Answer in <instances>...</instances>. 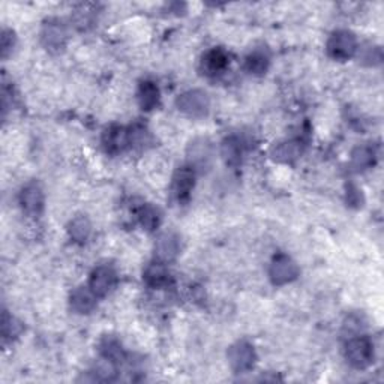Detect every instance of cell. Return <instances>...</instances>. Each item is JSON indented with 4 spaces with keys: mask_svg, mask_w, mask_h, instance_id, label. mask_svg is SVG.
<instances>
[{
    "mask_svg": "<svg viewBox=\"0 0 384 384\" xmlns=\"http://www.w3.org/2000/svg\"><path fill=\"white\" fill-rule=\"evenodd\" d=\"M346 359L356 370H365L374 362V344L368 336H353L346 344Z\"/></svg>",
    "mask_w": 384,
    "mask_h": 384,
    "instance_id": "6da1fadb",
    "label": "cell"
},
{
    "mask_svg": "<svg viewBox=\"0 0 384 384\" xmlns=\"http://www.w3.org/2000/svg\"><path fill=\"white\" fill-rule=\"evenodd\" d=\"M327 54L335 60H348L357 51V39L350 30H336L327 41Z\"/></svg>",
    "mask_w": 384,
    "mask_h": 384,
    "instance_id": "7a4b0ae2",
    "label": "cell"
},
{
    "mask_svg": "<svg viewBox=\"0 0 384 384\" xmlns=\"http://www.w3.org/2000/svg\"><path fill=\"white\" fill-rule=\"evenodd\" d=\"M176 106H178L179 111H182L183 115L194 119H200L209 115L211 99L206 92L194 89L182 93L178 98V101H176Z\"/></svg>",
    "mask_w": 384,
    "mask_h": 384,
    "instance_id": "3957f363",
    "label": "cell"
},
{
    "mask_svg": "<svg viewBox=\"0 0 384 384\" xmlns=\"http://www.w3.org/2000/svg\"><path fill=\"white\" fill-rule=\"evenodd\" d=\"M228 363L236 374H245L248 371H251L255 360H257V355H255V350L252 347V344L248 341H237L228 348Z\"/></svg>",
    "mask_w": 384,
    "mask_h": 384,
    "instance_id": "277c9868",
    "label": "cell"
},
{
    "mask_svg": "<svg viewBox=\"0 0 384 384\" xmlns=\"http://www.w3.org/2000/svg\"><path fill=\"white\" fill-rule=\"evenodd\" d=\"M68 41L67 26L59 20H48L41 30V43L51 53H60Z\"/></svg>",
    "mask_w": 384,
    "mask_h": 384,
    "instance_id": "5b68a950",
    "label": "cell"
},
{
    "mask_svg": "<svg viewBox=\"0 0 384 384\" xmlns=\"http://www.w3.org/2000/svg\"><path fill=\"white\" fill-rule=\"evenodd\" d=\"M269 276L272 284L275 285H285L293 283L299 276V267L288 255L279 254L270 263Z\"/></svg>",
    "mask_w": 384,
    "mask_h": 384,
    "instance_id": "8992f818",
    "label": "cell"
},
{
    "mask_svg": "<svg viewBox=\"0 0 384 384\" xmlns=\"http://www.w3.org/2000/svg\"><path fill=\"white\" fill-rule=\"evenodd\" d=\"M195 185V170L191 165H183L176 170L171 182V195L176 202L187 203Z\"/></svg>",
    "mask_w": 384,
    "mask_h": 384,
    "instance_id": "52a82bcc",
    "label": "cell"
},
{
    "mask_svg": "<svg viewBox=\"0 0 384 384\" xmlns=\"http://www.w3.org/2000/svg\"><path fill=\"white\" fill-rule=\"evenodd\" d=\"M116 283V270L108 266V264H102V266H98L92 272L89 279V288L96 298H106V296L113 290Z\"/></svg>",
    "mask_w": 384,
    "mask_h": 384,
    "instance_id": "ba28073f",
    "label": "cell"
},
{
    "mask_svg": "<svg viewBox=\"0 0 384 384\" xmlns=\"http://www.w3.org/2000/svg\"><path fill=\"white\" fill-rule=\"evenodd\" d=\"M20 204L23 212L29 216L41 215L44 209V192L38 183H27L20 192Z\"/></svg>",
    "mask_w": 384,
    "mask_h": 384,
    "instance_id": "9c48e42d",
    "label": "cell"
},
{
    "mask_svg": "<svg viewBox=\"0 0 384 384\" xmlns=\"http://www.w3.org/2000/svg\"><path fill=\"white\" fill-rule=\"evenodd\" d=\"M180 254V237L173 231H165L155 243V255L158 261L170 263Z\"/></svg>",
    "mask_w": 384,
    "mask_h": 384,
    "instance_id": "30bf717a",
    "label": "cell"
},
{
    "mask_svg": "<svg viewBox=\"0 0 384 384\" xmlns=\"http://www.w3.org/2000/svg\"><path fill=\"white\" fill-rule=\"evenodd\" d=\"M102 144L108 154H120V152L131 147L130 131L125 130L123 126H110L102 135Z\"/></svg>",
    "mask_w": 384,
    "mask_h": 384,
    "instance_id": "8fae6325",
    "label": "cell"
},
{
    "mask_svg": "<svg viewBox=\"0 0 384 384\" xmlns=\"http://www.w3.org/2000/svg\"><path fill=\"white\" fill-rule=\"evenodd\" d=\"M230 63L228 54L222 48H212L202 59V71L207 77H218L227 69Z\"/></svg>",
    "mask_w": 384,
    "mask_h": 384,
    "instance_id": "7c38bea8",
    "label": "cell"
},
{
    "mask_svg": "<svg viewBox=\"0 0 384 384\" xmlns=\"http://www.w3.org/2000/svg\"><path fill=\"white\" fill-rule=\"evenodd\" d=\"M212 144L206 139H197L189 144L188 158L189 165L197 170V168H204L212 161Z\"/></svg>",
    "mask_w": 384,
    "mask_h": 384,
    "instance_id": "4fadbf2b",
    "label": "cell"
},
{
    "mask_svg": "<svg viewBox=\"0 0 384 384\" xmlns=\"http://www.w3.org/2000/svg\"><path fill=\"white\" fill-rule=\"evenodd\" d=\"M69 305L77 314H89L96 307V296L89 287H78L69 296Z\"/></svg>",
    "mask_w": 384,
    "mask_h": 384,
    "instance_id": "5bb4252c",
    "label": "cell"
},
{
    "mask_svg": "<svg viewBox=\"0 0 384 384\" xmlns=\"http://www.w3.org/2000/svg\"><path fill=\"white\" fill-rule=\"evenodd\" d=\"M170 272L165 267V263L154 261L147 264L143 272V281L150 288H163L170 284Z\"/></svg>",
    "mask_w": 384,
    "mask_h": 384,
    "instance_id": "9a60e30c",
    "label": "cell"
},
{
    "mask_svg": "<svg viewBox=\"0 0 384 384\" xmlns=\"http://www.w3.org/2000/svg\"><path fill=\"white\" fill-rule=\"evenodd\" d=\"M303 152V144L300 140H288L278 143L272 149V158L278 163H293L298 159Z\"/></svg>",
    "mask_w": 384,
    "mask_h": 384,
    "instance_id": "2e32d148",
    "label": "cell"
},
{
    "mask_svg": "<svg viewBox=\"0 0 384 384\" xmlns=\"http://www.w3.org/2000/svg\"><path fill=\"white\" fill-rule=\"evenodd\" d=\"M139 104L144 111H150L158 107L159 104V89L158 86L150 82V80H144L139 86Z\"/></svg>",
    "mask_w": 384,
    "mask_h": 384,
    "instance_id": "e0dca14e",
    "label": "cell"
},
{
    "mask_svg": "<svg viewBox=\"0 0 384 384\" xmlns=\"http://www.w3.org/2000/svg\"><path fill=\"white\" fill-rule=\"evenodd\" d=\"M91 233H92V224L87 216L78 215L69 222L68 235L72 242L84 243L87 242V239L91 237Z\"/></svg>",
    "mask_w": 384,
    "mask_h": 384,
    "instance_id": "ac0fdd59",
    "label": "cell"
},
{
    "mask_svg": "<svg viewBox=\"0 0 384 384\" xmlns=\"http://www.w3.org/2000/svg\"><path fill=\"white\" fill-rule=\"evenodd\" d=\"M137 218L144 230L155 231L159 226H161L163 215L155 206L141 204L137 209Z\"/></svg>",
    "mask_w": 384,
    "mask_h": 384,
    "instance_id": "d6986e66",
    "label": "cell"
},
{
    "mask_svg": "<svg viewBox=\"0 0 384 384\" xmlns=\"http://www.w3.org/2000/svg\"><path fill=\"white\" fill-rule=\"evenodd\" d=\"M270 63V58L266 51L254 50L251 54H248L245 59V69L254 75H261L267 71Z\"/></svg>",
    "mask_w": 384,
    "mask_h": 384,
    "instance_id": "ffe728a7",
    "label": "cell"
},
{
    "mask_svg": "<svg viewBox=\"0 0 384 384\" xmlns=\"http://www.w3.org/2000/svg\"><path fill=\"white\" fill-rule=\"evenodd\" d=\"M99 351L104 359H108L111 362L119 363L122 362L125 357V351L120 344L113 336H106L99 344Z\"/></svg>",
    "mask_w": 384,
    "mask_h": 384,
    "instance_id": "44dd1931",
    "label": "cell"
},
{
    "mask_svg": "<svg viewBox=\"0 0 384 384\" xmlns=\"http://www.w3.org/2000/svg\"><path fill=\"white\" fill-rule=\"evenodd\" d=\"M375 164V152L370 146H359L351 154V167L356 171H363Z\"/></svg>",
    "mask_w": 384,
    "mask_h": 384,
    "instance_id": "7402d4cb",
    "label": "cell"
},
{
    "mask_svg": "<svg viewBox=\"0 0 384 384\" xmlns=\"http://www.w3.org/2000/svg\"><path fill=\"white\" fill-rule=\"evenodd\" d=\"M221 154L226 164L237 165L240 163V154H242V147H240L239 140L236 137H230L224 140Z\"/></svg>",
    "mask_w": 384,
    "mask_h": 384,
    "instance_id": "603a6c76",
    "label": "cell"
},
{
    "mask_svg": "<svg viewBox=\"0 0 384 384\" xmlns=\"http://www.w3.org/2000/svg\"><path fill=\"white\" fill-rule=\"evenodd\" d=\"M116 363L102 357L93 368V381H113L116 379Z\"/></svg>",
    "mask_w": 384,
    "mask_h": 384,
    "instance_id": "cb8c5ba5",
    "label": "cell"
},
{
    "mask_svg": "<svg viewBox=\"0 0 384 384\" xmlns=\"http://www.w3.org/2000/svg\"><path fill=\"white\" fill-rule=\"evenodd\" d=\"M23 331V326L20 322H17L14 317H11L8 312H3V318H2V335H3V339H14L17 338V336L21 333Z\"/></svg>",
    "mask_w": 384,
    "mask_h": 384,
    "instance_id": "d4e9b609",
    "label": "cell"
},
{
    "mask_svg": "<svg viewBox=\"0 0 384 384\" xmlns=\"http://www.w3.org/2000/svg\"><path fill=\"white\" fill-rule=\"evenodd\" d=\"M87 6H82V10H78L74 15V21L75 26L80 29H87L89 26H92L93 23V12L86 10Z\"/></svg>",
    "mask_w": 384,
    "mask_h": 384,
    "instance_id": "484cf974",
    "label": "cell"
},
{
    "mask_svg": "<svg viewBox=\"0 0 384 384\" xmlns=\"http://www.w3.org/2000/svg\"><path fill=\"white\" fill-rule=\"evenodd\" d=\"M363 62L366 65L374 67V65H379L381 62V51L379 47H368L365 53H363Z\"/></svg>",
    "mask_w": 384,
    "mask_h": 384,
    "instance_id": "4316f807",
    "label": "cell"
},
{
    "mask_svg": "<svg viewBox=\"0 0 384 384\" xmlns=\"http://www.w3.org/2000/svg\"><path fill=\"white\" fill-rule=\"evenodd\" d=\"M15 45V36L11 30L5 29L2 34V56L6 59L10 51H12V48Z\"/></svg>",
    "mask_w": 384,
    "mask_h": 384,
    "instance_id": "83f0119b",
    "label": "cell"
}]
</instances>
